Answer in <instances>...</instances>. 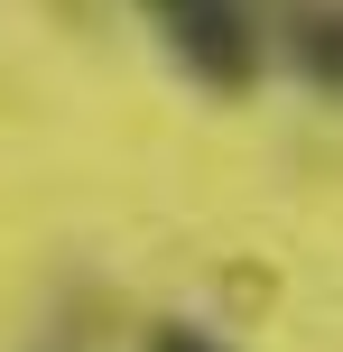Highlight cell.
I'll use <instances>...</instances> for the list:
<instances>
[{
    "label": "cell",
    "mask_w": 343,
    "mask_h": 352,
    "mask_svg": "<svg viewBox=\"0 0 343 352\" xmlns=\"http://www.w3.org/2000/svg\"><path fill=\"white\" fill-rule=\"evenodd\" d=\"M148 28L167 37V56H177L186 74H195L204 93H251L260 84V28H251V0H140Z\"/></svg>",
    "instance_id": "cell-1"
},
{
    "label": "cell",
    "mask_w": 343,
    "mask_h": 352,
    "mask_svg": "<svg viewBox=\"0 0 343 352\" xmlns=\"http://www.w3.org/2000/svg\"><path fill=\"white\" fill-rule=\"evenodd\" d=\"M140 352H232V343H223V334H204V324H186V316H177V324H148V343H140Z\"/></svg>",
    "instance_id": "cell-2"
}]
</instances>
